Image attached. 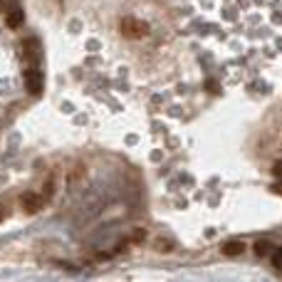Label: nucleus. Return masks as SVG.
Returning <instances> with one entry per match:
<instances>
[{"instance_id":"nucleus-1","label":"nucleus","mask_w":282,"mask_h":282,"mask_svg":"<svg viewBox=\"0 0 282 282\" xmlns=\"http://www.w3.org/2000/svg\"><path fill=\"white\" fill-rule=\"evenodd\" d=\"M122 35L129 37V40H141V37L149 35V25L136 20V18H124L122 20Z\"/></svg>"},{"instance_id":"nucleus-2","label":"nucleus","mask_w":282,"mask_h":282,"mask_svg":"<svg viewBox=\"0 0 282 282\" xmlns=\"http://www.w3.org/2000/svg\"><path fill=\"white\" fill-rule=\"evenodd\" d=\"M42 87H45V77H42V72H40L37 67H30V70L25 72V89L30 92V94H40Z\"/></svg>"},{"instance_id":"nucleus-3","label":"nucleus","mask_w":282,"mask_h":282,"mask_svg":"<svg viewBox=\"0 0 282 282\" xmlns=\"http://www.w3.org/2000/svg\"><path fill=\"white\" fill-rule=\"evenodd\" d=\"M20 203H22V211H25V213H37V211L42 208V198H40V195H35V193L22 195Z\"/></svg>"},{"instance_id":"nucleus-4","label":"nucleus","mask_w":282,"mask_h":282,"mask_svg":"<svg viewBox=\"0 0 282 282\" xmlns=\"http://www.w3.org/2000/svg\"><path fill=\"white\" fill-rule=\"evenodd\" d=\"M22 22H25V13H22L20 8H13V10L5 15V25L10 27V30H18V27H22Z\"/></svg>"},{"instance_id":"nucleus-5","label":"nucleus","mask_w":282,"mask_h":282,"mask_svg":"<svg viewBox=\"0 0 282 282\" xmlns=\"http://www.w3.org/2000/svg\"><path fill=\"white\" fill-rule=\"evenodd\" d=\"M243 250H245V245L240 240H228V243L223 245V255H230L233 258V255H240Z\"/></svg>"},{"instance_id":"nucleus-6","label":"nucleus","mask_w":282,"mask_h":282,"mask_svg":"<svg viewBox=\"0 0 282 282\" xmlns=\"http://www.w3.org/2000/svg\"><path fill=\"white\" fill-rule=\"evenodd\" d=\"M25 54H27V57H33V60H37L40 57V54H42V50H40V42L37 40H25Z\"/></svg>"},{"instance_id":"nucleus-7","label":"nucleus","mask_w":282,"mask_h":282,"mask_svg":"<svg viewBox=\"0 0 282 282\" xmlns=\"http://www.w3.org/2000/svg\"><path fill=\"white\" fill-rule=\"evenodd\" d=\"M255 252H258L260 258L270 255V252H272V243H270V240H258V243H255Z\"/></svg>"},{"instance_id":"nucleus-8","label":"nucleus","mask_w":282,"mask_h":282,"mask_svg":"<svg viewBox=\"0 0 282 282\" xmlns=\"http://www.w3.org/2000/svg\"><path fill=\"white\" fill-rule=\"evenodd\" d=\"M270 258H272V267L282 272V247H277V250H272V252H270Z\"/></svg>"},{"instance_id":"nucleus-9","label":"nucleus","mask_w":282,"mask_h":282,"mask_svg":"<svg viewBox=\"0 0 282 282\" xmlns=\"http://www.w3.org/2000/svg\"><path fill=\"white\" fill-rule=\"evenodd\" d=\"M272 191H275V193H280V195H282V178H280V181H277V183H275V186H272Z\"/></svg>"},{"instance_id":"nucleus-10","label":"nucleus","mask_w":282,"mask_h":282,"mask_svg":"<svg viewBox=\"0 0 282 282\" xmlns=\"http://www.w3.org/2000/svg\"><path fill=\"white\" fill-rule=\"evenodd\" d=\"M159 250H161V252H163V250H171V245L163 243V240H159Z\"/></svg>"},{"instance_id":"nucleus-11","label":"nucleus","mask_w":282,"mask_h":282,"mask_svg":"<svg viewBox=\"0 0 282 282\" xmlns=\"http://www.w3.org/2000/svg\"><path fill=\"white\" fill-rule=\"evenodd\" d=\"M144 235H146L144 230H136V233H134V240H144Z\"/></svg>"}]
</instances>
